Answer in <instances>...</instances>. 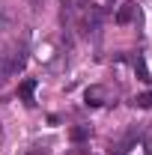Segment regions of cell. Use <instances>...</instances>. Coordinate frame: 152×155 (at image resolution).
I'll return each mask as SVG.
<instances>
[{"mask_svg":"<svg viewBox=\"0 0 152 155\" xmlns=\"http://www.w3.org/2000/svg\"><path fill=\"white\" fill-rule=\"evenodd\" d=\"M84 98H87V104H93V107H98V104H104V101H107V90L95 84V87H90V90L84 93Z\"/></svg>","mask_w":152,"mask_h":155,"instance_id":"6da1fadb","label":"cell"},{"mask_svg":"<svg viewBox=\"0 0 152 155\" xmlns=\"http://www.w3.org/2000/svg\"><path fill=\"white\" fill-rule=\"evenodd\" d=\"M134 15H137V3H122L116 9V24H131Z\"/></svg>","mask_w":152,"mask_h":155,"instance_id":"7a4b0ae2","label":"cell"},{"mask_svg":"<svg viewBox=\"0 0 152 155\" xmlns=\"http://www.w3.org/2000/svg\"><path fill=\"white\" fill-rule=\"evenodd\" d=\"M24 63H27L24 51H15V54L9 57V63H6V75H15V72H21V69H24Z\"/></svg>","mask_w":152,"mask_h":155,"instance_id":"3957f363","label":"cell"},{"mask_svg":"<svg viewBox=\"0 0 152 155\" xmlns=\"http://www.w3.org/2000/svg\"><path fill=\"white\" fill-rule=\"evenodd\" d=\"M18 93H21V98L27 101V104H33V93H36V81H24L18 87Z\"/></svg>","mask_w":152,"mask_h":155,"instance_id":"277c9868","label":"cell"},{"mask_svg":"<svg viewBox=\"0 0 152 155\" xmlns=\"http://www.w3.org/2000/svg\"><path fill=\"white\" fill-rule=\"evenodd\" d=\"M134 72H137V78H140L143 84H152V78H149V69H146L143 57H137V60H134Z\"/></svg>","mask_w":152,"mask_h":155,"instance_id":"5b68a950","label":"cell"},{"mask_svg":"<svg viewBox=\"0 0 152 155\" xmlns=\"http://www.w3.org/2000/svg\"><path fill=\"white\" fill-rule=\"evenodd\" d=\"M134 107H140V110L152 107V93H143V96H137V98H134Z\"/></svg>","mask_w":152,"mask_h":155,"instance_id":"8992f818","label":"cell"},{"mask_svg":"<svg viewBox=\"0 0 152 155\" xmlns=\"http://www.w3.org/2000/svg\"><path fill=\"white\" fill-rule=\"evenodd\" d=\"M84 137H87V128H75L72 131V140H84Z\"/></svg>","mask_w":152,"mask_h":155,"instance_id":"52a82bcc","label":"cell"}]
</instances>
